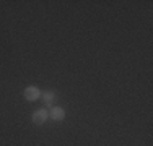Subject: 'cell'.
<instances>
[{
	"label": "cell",
	"instance_id": "3957f363",
	"mask_svg": "<svg viewBox=\"0 0 153 146\" xmlns=\"http://www.w3.org/2000/svg\"><path fill=\"white\" fill-rule=\"evenodd\" d=\"M51 119L56 120V122H60V120H64L65 117V111L62 107H51Z\"/></svg>",
	"mask_w": 153,
	"mask_h": 146
},
{
	"label": "cell",
	"instance_id": "6da1fadb",
	"mask_svg": "<svg viewBox=\"0 0 153 146\" xmlns=\"http://www.w3.org/2000/svg\"><path fill=\"white\" fill-rule=\"evenodd\" d=\"M47 117H49V114H47L46 109H39V111L33 112L31 120H33V123H36V125H42V123H46Z\"/></svg>",
	"mask_w": 153,
	"mask_h": 146
},
{
	"label": "cell",
	"instance_id": "277c9868",
	"mask_svg": "<svg viewBox=\"0 0 153 146\" xmlns=\"http://www.w3.org/2000/svg\"><path fill=\"white\" fill-rule=\"evenodd\" d=\"M42 101H44V104L47 107H52V101H54V93H51V91H46V93L41 94Z\"/></svg>",
	"mask_w": 153,
	"mask_h": 146
},
{
	"label": "cell",
	"instance_id": "7a4b0ae2",
	"mask_svg": "<svg viewBox=\"0 0 153 146\" xmlns=\"http://www.w3.org/2000/svg\"><path fill=\"white\" fill-rule=\"evenodd\" d=\"M25 97H26V101H30V102H33V101H38L39 97H41V91H39V88H36V86H28L26 89H25Z\"/></svg>",
	"mask_w": 153,
	"mask_h": 146
}]
</instances>
